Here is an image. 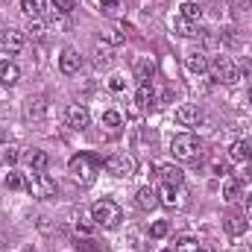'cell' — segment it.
<instances>
[{"label":"cell","mask_w":252,"mask_h":252,"mask_svg":"<svg viewBox=\"0 0 252 252\" xmlns=\"http://www.w3.org/2000/svg\"><path fill=\"white\" fill-rule=\"evenodd\" d=\"M150 235H153V238H164V235H167V223H164V220H156V223L150 226Z\"/></svg>","instance_id":"cell-32"},{"label":"cell","mask_w":252,"mask_h":252,"mask_svg":"<svg viewBox=\"0 0 252 252\" xmlns=\"http://www.w3.org/2000/svg\"><path fill=\"white\" fill-rule=\"evenodd\" d=\"M161 252H167V250H161Z\"/></svg>","instance_id":"cell-40"},{"label":"cell","mask_w":252,"mask_h":252,"mask_svg":"<svg viewBox=\"0 0 252 252\" xmlns=\"http://www.w3.org/2000/svg\"><path fill=\"white\" fill-rule=\"evenodd\" d=\"M176 252H202V244L196 238H179L176 241Z\"/></svg>","instance_id":"cell-26"},{"label":"cell","mask_w":252,"mask_h":252,"mask_svg":"<svg viewBox=\"0 0 252 252\" xmlns=\"http://www.w3.org/2000/svg\"><path fill=\"white\" fill-rule=\"evenodd\" d=\"M79 67H82V56H79V50L64 47L62 56H59V70H62L64 76H73V73H79Z\"/></svg>","instance_id":"cell-10"},{"label":"cell","mask_w":252,"mask_h":252,"mask_svg":"<svg viewBox=\"0 0 252 252\" xmlns=\"http://www.w3.org/2000/svg\"><path fill=\"white\" fill-rule=\"evenodd\" d=\"M27 190L32 193V196H38V199H47V196H56V179H50L47 173H30V179H27Z\"/></svg>","instance_id":"cell-4"},{"label":"cell","mask_w":252,"mask_h":252,"mask_svg":"<svg viewBox=\"0 0 252 252\" xmlns=\"http://www.w3.org/2000/svg\"><path fill=\"white\" fill-rule=\"evenodd\" d=\"M3 185H6V188H12V190H18V188H27V182L21 179V173H9V176L3 179Z\"/></svg>","instance_id":"cell-31"},{"label":"cell","mask_w":252,"mask_h":252,"mask_svg":"<svg viewBox=\"0 0 252 252\" xmlns=\"http://www.w3.org/2000/svg\"><path fill=\"white\" fill-rule=\"evenodd\" d=\"M53 3V9L59 12V15H70L73 9H76V0H50Z\"/></svg>","instance_id":"cell-28"},{"label":"cell","mask_w":252,"mask_h":252,"mask_svg":"<svg viewBox=\"0 0 252 252\" xmlns=\"http://www.w3.org/2000/svg\"><path fill=\"white\" fill-rule=\"evenodd\" d=\"M241 185H244V182H241L238 176H226V179H223V199H226V202H235V199L241 196Z\"/></svg>","instance_id":"cell-20"},{"label":"cell","mask_w":252,"mask_h":252,"mask_svg":"<svg viewBox=\"0 0 252 252\" xmlns=\"http://www.w3.org/2000/svg\"><path fill=\"white\" fill-rule=\"evenodd\" d=\"M109 88H112V91H126V76L115 73V76L109 79Z\"/></svg>","instance_id":"cell-33"},{"label":"cell","mask_w":252,"mask_h":252,"mask_svg":"<svg viewBox=\"0 0 252 252\" xmlns=\"http://www.w3.org/2000/svg\"><path fill=\"white\" fill-rule=\"evenodd\" d=\"M118 6H121V0H100V9H103V12H109V15H115V12H118Z\"/></svg>","instance_id":"cell-34"},{"label":"cell","mask_w":252,"mask_h":252,"mask_svg":"<svg viewBox=\"0 0 252 252\" xmlns=\"http://www.w3.org/2000/svg\"><path fill=\"white\" fill-rule=\"evenodd\" d=\"M6 161H9V164H12V161H18V153H15V150H9V153H6Z\"/></svg>","instance_id":"cell-36"},{"label":"cell","mask_w":252,"mask_h":252,"mask_svg":"<svg viewBox=\"0 0 252 252\" xmlns=\"http://www.w3.org/2000/svg\"><path fill=\"white\" fill-rule=\"evenodd\" d=\"M44 6H47V0H21V9H24L27 18H41Z\"/></svg>","instance_id":"cell-23"},{"label":"cell","mask_w":252,"mask_h":252,"mask_svg":"<svg viewBox=\"0 0 252 252\" xmlns=\"http://www.w3.org/2000/svg\"><path fill=\"white\" fill-rule=\"evenodd\" d=\"M250 103H252V91H250Z\"/></svg>","instance_id":"cell-38"},{"label":"cell","mask_w":252,"mask_h":252,"mask_svg":"<svg viewBox=\"0 0 252 252\" xmlns=\"http://www.w3.org/2000/svg\"><path fill=\"white\" fill-rule=\"evenodd\" d=\"M158 202H164L170 208H185L188 205V190L182 188V185H161Z\"/></svg>","instance_id":"cell-7"},{"label":"cell","mask_w":252,"mask_h":252,"mask_svg":"<svg viewBox=\"0 0 252 252\" xmlns=\"http://www.w3.org/2000/svg\"><path fill=\"white\" fill-rule=\"evenodd\" d=\"M179 15H182L185 21H190V24H196V21L202 18V6H199V3H193V0H185V3L179 6Z\"/></svg>","instance_id":"cell-22"},{"label":"cell","mask_w":252,"mask_h":252,"mask_svg":"<svg viewBox=\"0 0 252 252\" xmlns=\"http://www.w3.org/2000/svg\"><path fill=\"white\" fill-rule=\"evenodd\" d=\"M185 67H188L190 73H205V70H208V56L199 53V50H196V53H188V56H185Z\"/></svg>","instance_id":"cell-19"},{"label":"cell","mask_w":252,"mask_h":252,"mask_svg":"<svg viewBox=\"0 0 252 252\" xmlns=\"http://www.w3.org/2000/svg\"><path fill=\"white\" fill-rule=\"evenodd\" d=\"M24 50V32L21 30H0V53H9V56H15V53H21Z\"/></svg>","instance_id":"cell-8"},{"label":"cell","mask_w":252,"mask_h":252,"mask_svg":"<svg viewBox=\"0 0 252 252\" xmlns=\"http://www.w3.org/2000/svg\"><path fill=\"white\" fill-rule=\"evenodd\" d=\"M64 124L70 126L73 132H82L85 126L91 124V115H88V109H85L82 103H70V106L64 109Z\"/></svg>","instance_id":"cell-6"},{"label":"cell","mask_w":252,"mask_h":252,"mask_svg":"<svg viewBox=\"0 0 252 252\" xmlns=\"http://www.w3.org/2000/svg\"><path fill=\"white\" fill-rule=\"evenodd\" d=\"M229 158L238 161V164H250L252 161V141H247V138L232 141L229 144Z\"/></svg>","instance_id":"cell-12"},{"label":"cell","mask_w":252,"mask_h":252,"mask_svg":"<svg viewBox=\"0 0 252 252\" xmlns=\"http://www.w3.org/2000/svg\"><path fill=\"white\" fill-rule=\"evenodd\" d=\"M211 70H214V79H217V82H223V85H235V82L241 79V70H238V64L232 62V59H226V56L214 59Z\"/></svg>","instance_id":"cell-5"},{"label":"cell","mask_w":252,"mask_h":252,"mask_svg":"<svg viewBox=\"0 0 252 252\" xmlns=\"http://www.w3.org/2000/svg\"><path fill=\"white\" fill-rule=\"evenodd\" d=\"M153 100H156L153 85H150V82H141V85H138V94H135V103H138L141 109H150V106H153Z\"/></svg>","instance_id":"cell-21"},{"label":"cell","mask_w":252,"mask_h":252,"mask_svg":"<svg viewBox=\"0 0 252 252\" xmlns=\"http://www.w3.org/2000/svg\"><path fill=\"white\" fill-rule=\"evenodd\" d=\"M170 153H173V158H179V161H193V158L199 156V141H196L190 132H179V135L170 138Z\"/></svg>","instance_id":"cell-3"},{"label":"cell","mask_w":252,"mask_h":252,"mask_svg":"<svg viewBox=\"0 0 252 252\" xmlns=\"http://www.w3.org/2000/svg\"><path fill=\"white\" fill-rule=\"evenodd\" d=\"M91 220H94V226L118 229V226H121V220H124V211H121V205H118L115 199L103 196V199H97V202L91 205Z\"/></svg>","instance_id":"cell-1"},{"label":"cell","mask_w":252,"mask_h":252,"mask_svg":"<svg viewBox=\"0 0 252 252\" xmlns=\"http://www.w3.org/2000/svg\"><path fill=\"white\" fill-rule=\"evenodd\" d=\"M176 121H179L182 126H196L199 121H202V112H199V106L185 103V106H179V109H176Z\"/></svg>","instance_id":"cell-14"},{"label":"cell","mask_w":252,"mask_h":252,"mask_svg":"<svg viewBox=\"0 0 252 252\" xmlns=\"http://www.w3.org/2000/svg\"><path fill=\"white\" fill-rule=\"evenodd\" d=\"M67 173H70V179H73L76 185L88 188V185H94V179H97V164H94L85 153H79V156H73V158H70Z\"/></svg>","instance_id":"cell-2"},{"label":"cell","mask_w":252,"mask_h":252,"mask_svg":"<svg viewBox=\"0 0 252 252\" xmlns=\"http://www.w3.org/2000/svg\"><path fill=\"white\" fill-rule=\"evenodd\" d=\"M247 223H250V217H247V214L232 211V214L226 217V223H223V226H226V232H229V235H244V232H247Z\"/></svg>","instance_id":"cell-18"},{"label":"cell","mask_w":252,"mask_h":252,"mask_svg":"<svg viewBox=\"0 0 252 252\" xmlns=\"http://www.w3.org/2000/svg\"><path fill=\"white\" fill-rule=\"evenodd\" d=\"M247 217H250V220H252V196H250V199H247Z\"/></svg>","instance_id":"cell-37"},{"label":"cell","mask_w":252,"mask_h":252,"mask_svg":"<svg viewBox=\"0 0 252 252\" xmlns=\"http://www.w3.org/2000/svg\"><path fill=\"white\" fill-rule=\"evenodd\" d=\"M44 112H47L44 97H30V100H27V106H24V118H27V121H41V118H44Z\"/></svg>","instance_id":"cell-16"},{"label":"cell","mask_w":252,"mask_h":252,"mask_svg":"<svg viewBox=\"0 0 252 252\" xmlns=\"http://www.w3.org/2000/svg\"><path fill=\"white\" fill-rule=\"evenodd\" d=\"M135 202H138L141 211H153L158 205V193L150 188V185H144V188H138V193H135Z\"/></svg>","instance_id":"cell-15"},{"label":"cell","mask_w":252,"mask_h":252,"mask_svg":"<svg viewBox=\"0 0 252 252\" xmlns=\"http://www.w3.org/2000/svg\"><path fill=\"white\" fill-rule=\"evenodd\" d=\"M94 64H97V67H109V64H112V56H109V53H97Z\"/></svg>","instance_id":"cell-35"},{"label":"cell","mask_w":252,"mask_h":252,"mask_svg":"<svg viewBox=\"0 0 252 252\" xmlns=\"http://www.w3.org/2000/svg\"><path fill=\"white\" fill-rule=\"evenodd\" d=\"M27 252H32V250H27Z\"/></svg>","instance_id":"cell-41"},{"label":"cell","mask_w":252,"mask_h":252,"mask_svg":"<svg viewBox=\"0 0 252 252\" xmlns=\"http://www.w3.org/2000/svg\"><path fill=\"white\" fill-rule=\"evenodd\" d=\"M24 164H27L32 173H44V170H47V164H50V156H47L44 150L32 147V150H27V153H24Z\"/></svg>","instance_id":"cell-11"},{"label":"cell","mask_w":252,"mask_h":252,"mask_svg":"<svg viewBox=\"0 0 252 252\" xmlns=\"http://www.w3.org/2000/svg\"><path fill=\"white\" fill-rule=\"evenodd\" d=\"M250 164H252V161H250Z\"/></svg>","instance_id":"cell-42"},{"label":"cell","mask_w":252,"mask_h":252,"mask_svg":"<svg viewBox=\"0 0 252 252\" xmlns=\"http://www.w3.org/2000/svg\"><path fill=\"white\" fill-rule=\"evenodd\" d=\"M103 41H109V44H124L126 35L121 30H106V32H103Z\"/></svg>","instance_id":"cell-30"},{"label":"cell","mask_w":252,"mask_h":252,"mask_svg":"<svg viewBox=\"0 0 252 252\" xmlns=\"http://www.w3.org/2000/svg\"><path fill=\"white\" fill-rule=\"evenodd\" d=\"M121 124H124V118H121L118 112H106V115H103V126H106V129H121Z\"/></svg>","instance_id":"cell-29"},{"label":"cell","mask_w":252,"mask_h":252,"mask_svg":"<svg viewBox=\"0 0 252 252\" xmlns=\"http://www.w3.org/2000/svg\"><path fill=\"white\" fill-rule=\"evenodd\" d=\"M173 30H176L179 35H196V32H199V30H196V24H190V21H185L182 15H179V18L173 21Z\"/></svg>","instance_id":"cell-25"},{"label":"cell","mask_w":252,"mask_h":252,"mask_svg":"<svg viewBox=\"0 0 252 252\" xmlns=\"http://www.w3.org/2000/svg\"><path fill=\"white\" fill-rule=\"evenodd\" d=\"M106 173H112L118 179H126V176L135 173V161L129 156H109L106 158Z\"/></svg>","instance_id":"cell-9"},{"label":"cell","mask_w":252,"mask_h":252,"mask_svg":"<svg viewBox=\"0 0 252 252\" xmlns=\"http://www.w3.org/2000/svg\"><path fill=\"white\" fill-rule=\"evenodd\" d=\"M18 79H21V67H18V64L9 62V59L0 62V85H9V88H12Z\"/></svg>","instance_id":"cell-17"},{"label":"cell","mask_w":252,"mask_h":252,"mask_svg":"<svg viewBox=\"0 0 252 252\" xmlns=\"http://www.w3.org/2000/svg\"><path fill=\"white\" fill-rule=\"evenodd\" d=\"M44 32H47L44 21H41V18H30V24H27V35H30V38H35V41H41V38H44Z\"/></svg>","instance_id":"cell-24"},{"label":"cell","mask_w":252,"mask_h":252,"mask_svg":"<svg viewBox=\"0 0 252 252\" xmlns=\"http://www.w3.org/2000/svg\"><path fill=\"white\" fill-rule=\"evenodd\" d=\"M156 3H161V0H156Z\"/></svg>","instance_id":"cell-39"},{"label":"cell","mask_w":252,"mask_h":252,"mask_svg":"<svg viewBox=\"0 0 252 252\" xmlns=\"http://www.w3.org/2000/svg\"><path fill=\"white\" fill-rule=\"evenodd\" d=\"M182 179H185L182 167H176V164H158V182L161 185H182Z\"/></svg>","instance_id":"cell-13"},{"label":"cell","mask_w":252,"mask_h":252,"mask_svg":"<svg viewBox=\"0 0 252 252\" xmlns=\"http://www.w3.org/2000/svg\"><path fill=\"white\" fill-rule=\"evenodd\" d=\"M135 73H138V79H141V82H150V76H153V62L141 59V62L135 64Z\"/></svg>","instance_id":"cell-27"}]
</instances>
